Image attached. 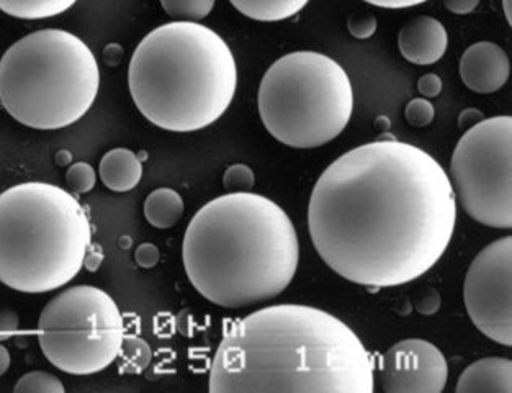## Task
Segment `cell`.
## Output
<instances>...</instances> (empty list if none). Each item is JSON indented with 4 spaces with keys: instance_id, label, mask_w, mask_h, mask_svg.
<instances>
[{
    "instance_id": "8992f818",
    "label": "cell",
    "mask_w": 512,
    "mask_h": 393,
    "mask_svg": "<svg viewBox=\"0 0 512 393\" xmlns=\"http://www.w3.org/2000/svg\"><path fill=\"white\" fill-rule=\"evenodd\" d=\"M100 68L86 41L46 28L20 38L0 58V104L33 130H61L94 105Z\"/></svg>"
},
{
    "instance_id": "4dcf8cb0",
    "label": "cell",
    "mask_w": 512,
    "mask_h": 393,
    "mask_svg": "<svg viewBox=\"0 0 512 393\" xmlns=\"http://www.w3.org/2000/svg\"><path fill=\"white\" fill-rule=\"evenodd\" d=\"M367 4L373 7H380V9H409V7H416V5L424 4L427 0H364Z\"/></svg>"
},
{
    "instance_id": "8d00e7d4",
    "label": "cell",
    "mask_w": 512,
    "mask_h": 393,
    "mask_svg": "<svg viewBox=\"0 0 512 393\" xmlns=\"http://www.w3.org/2000/svg\"><path fill=\"white\" fill-rule=\"evenodd\" d=\"M503 2L504 17L508 20L509 25H512V0H501Z\"/></svg>"
},
{
    "instance_id": "603a6c76",
    "label": "cell",
    "mask_w": 512,
    "mask_h": 393,
    "mask_svg": "<svg viewBox=\"0 0 512 393\" xmlns=\"http://www.w3.org/2000/svg\"><path fill=\"white\" fill-rule=\"evenodd\" d=\"M223 184L225 189L233 194V192H251L252 187L256 184V176L246 164H233L226 169L223 176Z\"/></svg>"
},
{
    "instance_id": "ba28073f",
    "label": "cell",
    "mask_w": 512,
    "mask_h": 393,
    "mask_svg": "<svg viewBox=\"0 0 512 393\" xmlns=\"http://www.w3.org/2000/svg\"><path fill=\"white\" fill-rule=\"evenodd\" d=\"M125 321L117 302L94 285H76L46 303L38 320V341L59 371L92 375L117 361Z\"/></svg>"
},
{
    "instance_id": "d6a6232c",
    "label": "cell",
    "mask_w": 512,
    "mask_h": 393,
    "mask_svg": "<svg viewBox=\"0 0 512 393\" xmlns=\"http://www.w3.org/2000/svg\"><path fill=\"white\" fill-rule=\"evenodd\" d=\"M122 56V48H120L118 45H115V43H113V45H108L107 48H105V61H107L108 64H112V66H117V64L120 63V58H122Z\"/></svg>"
},
{
    "instance_id": "f546056e",
    "label": "cell",
    "mask_w": 512,
    "mask_h": 393,
    "mask_svg": "<svg viewBox=\"0 0 512 393\" xmlns=\"http://www.w3.org/2000/svg\"><path fill=\"white\" fill-rule=\"evenodd\" d=\"M444 5L450 14L468 15L477 10L480 0H444Z\"/></svg>"
},
{
    "instance_id": "d6986e66",
    "label": "cell",
    "mask_w": 512,
    "mask_h": 393,
    "mask_svg": "<svg viewBox=\"0 0 512 393\" xmlns=\"http://www.w3.org/2000/svg\"><path fill=\"white\" fill-rule=\"evenodd\" d=\"M118 357L120 361V372L123 374H140L151 362V348L148 343L136 336H128L123 339L122 349Z\"/></svg>"
},
{
    "instance_id": "83f0119b",
    "label": "cell",
    "mask_w": 512,
    "mask_h": 393,
    "mask_svg": "<svg viewBox=\"0 0 512 393\" xmlns=\"http://www.w3.org/2000/svg\"><path fill=\"white\" fill-rule=\"evenodd\" d=\"M18 323L20 320L14 310H0V341L12 338L18 331Z\"/></svg>"
},
{
    "instance_id": "1f68e13d",
    "label": "cell",
    "mask_w": 512,
    "mask_h": 393,
    "mask_svg": "<svg viewBox=\"0 0 512 393\" xmlns=\"http://www.w3.org/2000/svg\"><path fill=\"white\" fill-rule=\"evenodd\" d=\"M104 261V254L100 251L99 246L95 248V246H89L87 249L86 259H84V266L89 269V271H97L100 267V262Z\"/></svg>"
},
{
    "instance_id": "d590c367",
    "label": "cell",
    "mask_w": 512,
    "mask_h": 393,
    "mask_svg": "<svg viewBox=\"0 0 512 393\" xmlns=\"http://www.w3.org/2000/svg\"><path fill=\"white\" fill-rule=\"evenodd\" d=\"M71 161L72 154L69 153V151L61 150L56 154V163H58L59 166H68V164H71Z\"/></svg>"
},
{
    "instance_id": "e0dca14e",
    "label": "cell",
    "mask_w": 512,
    "mask_h": 393,
    "mask_svg": "<svg viewBox=\"0 0 512 393\" xmlns=\"http://www.w3.org/2000/svg\"><path fill=\"white\" fill-rule=\"evenodd\" d=\"M234 9L256 22H282L300 14L310 0H230Z\"/></svg>"
},
{
    "instance_id": "4316f807",
    "label": "cell",
    "mask_w": 512,
    "mask_h": 393,
    "mask_svg": "<svg viewBox=\"0 0 512 393\" xmlns=\"http://www.w3.org/2000/svg\"><path fill=\"white\" fill-rule=\"evenodd\" d=\"M442 87H444V84H442V79L437 74H424L418 81V91L424 99H436L441 95Z\"/></svg>"
},
{
    "instance_id": "6da1fadb",
    "label": "cell",
    "mask_w": 512,
    "mask_h": 393,
    "mask_svg": "<svg viewBox=\"0 0 512 393\" xmlns=\"http://www.w3.org/2000/svg\"><path fill=\"white\" fill-rule=\"evenodd\" d=\"M455 223L449 174L431 154L390 135L329 164L308 204L319 258L372 289L424 276L449 248Z\"/></svg>"
},
{
    "instance_id": "ffe728a7",
    "label": "cell",
    "mask_w": 512,
    "mask_h": 393,
    "mask_svg": "<svg viewBox=\"0 0 512 393\" xmlns=\"http://www.w3.org/2000/svg\"><path fill=\"white\" fill-rule=\"evenodd\" d=\"M216 0H161L162 9L179 22H200L215 9Z\"/></svg>"
},
{
    "instance_id": "8fae6325",
    "label": "cell",
    "mask_w": 512,
    "mask_h": 393,
    "mask_svg": "<svg viewBox=\"0 0 512 393\" xmlns=\"http://www.w3.org/2000/svg\"><path fill=\"white\" fill-rule=\"evenodd\" d=\"M380 380L387 393H441L449 382V362L431 341L403 339L383 354Z\"/></svg>"
},
{
    "instance_id": "7c38bea8",
    "label": "cell",
    "mask_w": 512,
    "mask_h": 393,
    "mask_svg": "<svg viewBox=\"0 0 512 393\" xmlns=\"http://www.w3.org/2000/svg\"><path fill=\"white\" fill-rule=\"evenodd\" d=\"M511 74V61L506 51L493 41H478L468 46L460 59L463 84L477 94L501 91Z\"/></svg>"
},
{
    "instance_id": "836d02e7",
    "label": "cell",
    "mask_w": 512,
    "mask_h": 393,
    "mask_svg": "<svg viewBox=\"0 0 512 393\" xmlns=\"http://www.w3.org/2000/svg\"><path fill=\"white\" fill-rule=\"evenodd\" d=\"M480 120H483V115H481L478 110H465V112L462 113V117H460V125H462L463 128H470L473 127L475 123L480 122Z\"/></svg>"
},
{
    "instance_id": "e575fe53",
    "label": "cell",
    "mask_w": 512,
    "mask_h": 393,
    "mask_svg": "<svg viewBox=\"0 0 512 393\" xmlns=\"http://www.w3.org/2000/svg\"><path fill=\"white\" fill-rule=\"evenodd\" d=\"M10 367V353L9 349L5 348L4 344L0 343V377L9 371Z\"/></svg>"
},
{
    "instance_id": "2e32d148",
    "label": "cell",
    "mask_w": 512,
    "mask_h": 393,
    "mask_svg": "<svg viewBox=\"0 0 512 393\" xmlns=\"http://www.w3.org/2000/svg\"><path fill=\"white\" fill-rule=\"evenodd\" d=\"M184 210V199L179 192L169 187L153 190L144 200V217L149 225L158 230L176 226L184 215Z\"/></svg>"
},
{
    "instance_id": "277c9868",
    "label": "cell",
    "mask_w": 512,
    "mask_h": 393,
    "mask_svg": "<svg viewBox=\"0 0 512 393\" xmlns=\"http://www.w3.org/2000/svg\"><path fill=\"white\" fill-rule=\"evenodd\" d=\"M128 87L148 122L172 133L210 127L230 109L238 89L233 51L200 22L164 23L130 59Z\"/></svg>"
},
{
    "instance_id": "52a82bcc",
    "label": "cell",
    "mask_w": 512,
    "mask_h": 393,
    "mask_svg": "<svg viewBox=\"0 0 512 393\" xmlns=\"http://www.w3.org/2000/svg\"><path fill=\"white\" fill-rule=\"evenodd\" d=\"M262 125L295 150H315L336 140L354 112V87L336 59L318 51H293L277 59L257 94Z\"/></svg>"
},
{
    "instance_id": "cb8c5ba5",
    "label": "cell",
    "mask_w": 512,
    "mask_h": 393,
    "mask_svg": "<svg viewBox=\"0 0 512 393\" xmlns=\"http://www.w3.org/2000/svg\"><path fill=\"white\" fill-rule=\"evenodd\" d=\"M406 122L413 128H426L434 122L436 109L427 99H413L406 105Z\"/></svg>"
},
{
    "instance_id": "7402d4cb",
    "label": "cell",
    "mask_w": 512,
    "mask_h": 393,
    "mask_svg": "<svg viewBox=\"0 0 512 393\" xmlns=\"http://www.w3.org/2000/svg\"><path fill=\"white\" fill-rule=\"evenodd\" d=\"M66 182L74 194H87L97 184V172L89 163H74L66 172Z\"/></svg>"
},
{
    "instance_id": "f1b7e54d",
    "label": "cell",
    "mask_w": 512,
    "mask_h": 393,
    "mask_svg": "<svg viewBox=\"0 0 512 393\" xmlns=\"http://www.w3.org/2000/svg\"><path fill=\"white\" fill-rule=\"evenodd\" d=\"M441 307V295L436 290H427L426 294L421 295L418 302V312L423 313L426 317L434 315Z\"/></svg>"
},
{
    "instance_id": "4fadbf2b",
    "label": "cell",
    "mask_w": 512,
    "mask_h": 393,
    "mask_svg": "<svg viewBox=\"0 0 512 393\" xmlns=\"http://www.w3.org/2000/svg\"><path fill=\"white\" fill-rule=\"evenodd\" d=\"M398 48L406 61L416 66H431L444 58L449 48V33L444 23L419 15L409 20L398 35Z\"/></svg>"
},
{
    "instance_id": "5bb4252c",
    "label": "cell",
    "mask_w": 512,
    "mask_h": 393,
    "mask_svg": "<svg viewBox=\"0 0 512 393\" xmlns=\"http://www.w3.org/2000/svg\"><path fill=\"white\" fill-rule=\"evenodd\" d=\"M457 393H512V362L506 357H483L462 372Z\"/></svg>"
},
{
    "instance_id": "ac0fdd59",
    "label": "cell",
    "mask_w": 512,
    "mask_h": 393,
    "mask_svg": "<svg viewBox=\"0 0 512 393\" xmlns=\"http://www.w3.org/2000/svg\"><path fill=\"white\" fill-rule=\"evenodd\" d=\"M77 0H0V12L22 20L51 19L64 14Z\"/></svg>"
},
{
    "instance_id": "44dd1931",
    "label": "cell",
    "mask_w": 512,
    "mask_h": 393,
    "mask_svg": "<svg viewBox=\"0 0 512 393\" xmlns=\"http://www.w3.org/2000/svg\"><path fill=\"white\" fill-rule=\"evenodd\" d=\"M15 393H64L63 382L50 372L33 371L22 375L15 384Z\"/></svg>"
},
{
    "instance_id": "9c48e42d",
    "label": "cell",
    "mask_w": 512,
    "mask_h": 393,
    "mask_svg": "<svg viewBox=\"0 0 512 393\" xmlns=\"http://www.w3.org/2000/svg\"><path fill=\"white\" fill-rule=\"evenodd\" d=\"M512 118H483L467 128L450 159V184L468 217L496 230H511Z\"/></svg>"
},
{
    "instance_id": "30bf717a",
    "label": "cell",
    "mask_w": 512,
    "mask_h": 393,
    "mask_svg": "<svg viewBox=\"0 0 512 393\" xmlns=\"http://www.w3.org/2000/svg\"><path fill=\"white\" fill-rule=\"evenodd\" d=\"M512 238L503 236L477 254L463 284L468 317L481 335L509 348L511 312Z\"/></svg>"
},
{
    "instance_id": "9a60e30c",
    "label": "cell",
    "mask_w": 512,
    "mask_h": 393,
    "mask_svg": "<svg viewBox=\"0 0 512 393\" xmlns=\"http://www.w3.org/2000/svg\"><path fill=\"white\" fill-rule=\"evenodd\" d=\"M99 174L107 189L123 194L140 184L143 164L138 154L128 148H115L100 159Z\"/></svg>"
},
{
    "instance_id": "484cf974",
    "label": "cell",
    "mask_w": 512,
    "mask_h": 393,
    "mask_svg": "<svg viewBox=\"0 0 512 393\" xmlns=\"http://www.w3.org/2000/svg\"><path fill=\"white\" fill-rule=\"evenodd\" d=\"M135 259L138 266L143 267V269H151V267L158 264L161 254H159L156 244L143 243L136 248Z\"/></svg>"
},
{
    "instance_id": "d4e9b609",
    "label": "cell",
    "mask_w": 512,
    "mask_h": 393,
    "mask_svg": "<svg viewBox=\"0 0 512 393\" xmlns=\"http://www.w3.org/2000/svg\"><path fill=\"white\" fill-rule=\"evenodd\" d=\"M377 27V19L370 14L352 15L347 22L349 33L357 40H369L377 32Z\"/></svg>"
},
{
    "instance_id": "7a4b0ae2",
    "label": "cell",
    "mask_w": 512,
    "mask_h": 393,
    "mask_svg": "<svg viewBox=\"0 0 512 393\" xmlns=\"http://www.w3.org/2000/svg\"><path fill=\"white\" fill-rule=\"evenodd\" d=\"M369 349L319 308L282 303L236 321L213 357L212 393H373Z\"/></svg>"
},
{
    "instance_id": "3957f363",
    "label": "cell",
    "mask_w": 512,
    "mask_h": 393,
    "mask_svg": "<svg viewBox=\"0 0 512 393\" xmlns=\"http://www.w3.org/2000/svg\"><path fill=\"white\" fill-rule=\"evenodd\" d=\"M182 261L203 299L238 310L285 292L297 274L300 243L292 220L274 200L228 192L190 220Z\"/></svg>"
},
{
    "instance_id": "5b68a950",
    "label": "cell",
    "mask_w": 512,
    "mask_h": 393,
    "mask_svg": "<svg viewBox=\"0 0 512 393\" xmlns=\"http://www.w3.org/2000/svg\"><path fill=\"white\" fill-rule=\"evenodd\" d=\"M92 240L81 202L48 182L0 194V282L22 294L61 289L84 267Z\"/></svg>"
}]
</instances>
